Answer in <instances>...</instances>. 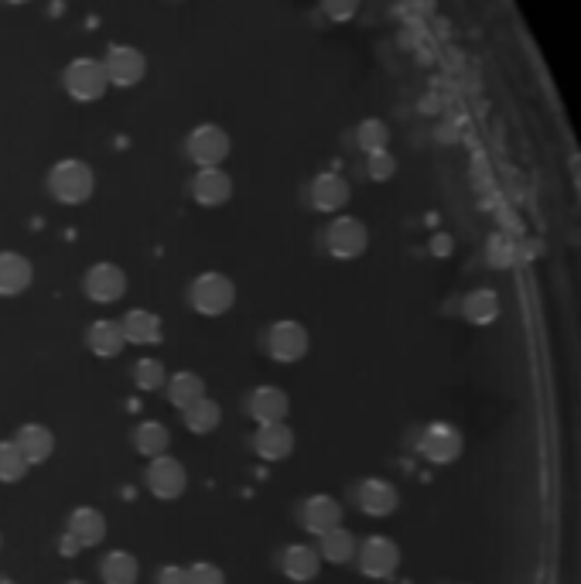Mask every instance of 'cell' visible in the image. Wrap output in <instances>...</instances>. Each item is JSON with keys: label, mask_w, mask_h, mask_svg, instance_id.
<instances>
[{"label": "cell", "mask_w": 581, "mask_h": 584, "mask_svg": "<svg viewBox=\"0 0 581 584\" xmlns=\"http://www.w3.org/2000/svg\"><path fill=\"white\" fill-rule=\"evenodd\" d=\"M134 445L140 455H148V458H161L168 455V445H171V434L161 420H144L134 427Z\"/></svg>", "instance_id": "25"}, {"label": "cell", "mask_w": 581, "mask_h": 584, "mask_svg": "<svg viewBox=\"0 0 581 584\" xmlns=\"http://www.w3.org/2000/svg\"><path fill=\"white\" fill-rule=\"evenodd\" d=\"M0 584H14V581H8V577H4V581H0Z\"/></svg>", "instance_id": "39"}, {"label": "cell", "mask_w": 581, "mask_h": 584, "mask_svg": "<svg viewBox=\"0 0 581 584\" xmlns=\"http://www.w3.org/2000/svg\"><path fill=\"white\" fill-rule=\"evenodd\" d=\"M370 247V229L353 219V216H338L328 222L325 229V250L335 257V260H356L363 257Z\"/></svg>", "instance_id": "6"}, {"label": "cell", "mask_w": 581, "mask_h": 584, "mask_svg": "<svg viewBox=\"0 0 581 584\" xmlns=\"http://www.w3.org/2000/svg\"><path fill=\"white\" fill-rule=\"evenodd\" d=\"M35 280V267L28 257L21 254H0V298H18L31 287Z\"/></svg>", "instance_id": "16"}, {"label": "cell", "mask_w": 581, "mask_h": 584, "mask_svg": "<svg viewBox=\"0 0 581 584\" xmlns=\"http://www.w3.org/2000/svg\"><path fill=\"white\" fill-rule=\"evenodd\" d=\"M82 290L96 305H114L127 295V274L117 264H96L82 277Z\"/></svg>", "instance_id": "11"}, {"label": "cell", "mask_w": 581, "mask_h": 584, "mask_svg": "<svg viewBox=\"0 0 581 584\" xmlns=\"http://www.w3.org/2000/svg\"><path fill=\"white\" fill-rule=\"evenodd\" d=\"M353 199V188L343 175H335V171H322L312 178L308 185V202L312 209L325 212V216H335V212H343Z\"/></svg>", "instance_id": "8"}, {"label": "cell", "mask_w": 581, "mask_h": 584, "mask_svg": "<svg viewBox=\"0 0 581 584\" xmlns=\"http://www.w3.org/2000/svg\"><path fill=\"white\" fill-rule=\"evenodd\" d=\"M219 420H223V410H219V404L209 400V397H203L199 404H191V407L185 410V427H188L191 434H209V430L219 427Z\"/></svg>", "instance_id": "30"}, {"label": "cell", "mask_w": 581, "mask_h": 584, "mask_svg": "<svg viewBox=\"0 0 581 584\" xmlns=\"http://www.w3.org/2000/svg\"><path fill=\"white\" fill-rule=\"evenodd\" d=\"M4 4H31V0H4Z\"/></svg>", "instance_id": "38"}, {"label": "cell", "mask_w": 581, "mask_h": 584, "mask_svg": "<svg viewBox=\"0 0 581 584\" xmlns=\"http://www.w3.org/2000/svg\"><path fill=\"white\" fill-rule=\"evenodd\" d=\"M188 584H226V574L216 564L199 561V564L188 567Z\"/></svg>", "instance_id": "35"}, {"label": "cell", "mask_w": 581, "mask_h": 584, "mask_svg": "<svg viewBox=\"0 0 581 584\" xmlns=\"http://www.w3.org/2000/svg\"><path fill=\"white\" fill-rule=\"evenodd\" d=\"M462 315L472 321V325H490L500 318V298L493 287H475L465 295L462 301Z\"/></svg>", "instance_id": "24"}, {"label": "cell", "mask_w": 581, "mask_h": 584, "mask_svg": "<svg viewBox=\"0 0 581 584\" xmlns=\"http://www.w3.org/2000/svg\"><path fill=\"white\" fill-rule=\"evenodd\" d=\"M188 301L199 315H209V318L226 315L236 301V284L226 274H216V270L199 274L196 280L188 284Z\"/></svg>", "instance_id": "3"}, {"label": "cell", "mask_w": 581, "mask_h": 584, "mask_svg": "<svg viewBox=\"0 0 581 584\" xmlns=\"http://www.w3.org/2000/svg\"><path fill=\"white\" fill-rule=\"evenodd\" d=\"M287 407H290V400H287V394H284L280 386H260V389H254V397H250V417L257 424H277V420H284L287 417Z\"/></svg>", "instance_id": "22"}, {"label": "cell", "mask_w": 581, "mask_h": 584, "mask_svg": "<svg viewBox=\"0 0 581 584\" xmlns=\"http://www.w3.org/2000/svg\"><path fill=\"white\" fill-rule=\"evenodd\" d=\"M452 250H455V239H452L449 232H439V236L431 239V254H434V257H449Z\"/></svg>", "instance_id": "37"}, {"label": "cell", "mask_w": 581, "mask_h": 584, "mask_svg": "<svg viewBox=\"0 0 581 584\" xmlns=\"http://www.w3.org/2000/svg\"><path fill=\"white\" fill-rule=\"evenodd\" d=\"M318 567H322V557H318V551L315 547H308V544H290V547H284V554H280V571L290 577V581H312L315 574H318Z\"/></svg>", "instance_id": "23"}, {"label": "cell", "mask_w": 581, "mask_h": 584, "mask_svg": "<svg viewBox=\"0 0 581 584\" xmlns=\"http://www.w3.org/2000/svg\"><path fill=\"white\" fill-rule=\"evenodd\" d=\"M28 462L21 455V448L14 442H0V482H18L24 478Z\"/></svg>", "instance_id": "31"}, {"label": "cell", "mask_w": 581, "mask_h": 584, "mask_svg": "<svg viewBox=\"0 0 581 584\" xmlns=\"http://www.w3.org/2000/svg\"><path fill=\"white\" fill-rule=\"evenodd\" d=\"M134 383L140 389H161L168 383V373L158 359H137L134 363Z\"/></svg>", "instance_id": "32"}, {"label": "cell", "mask_w": 581, "mask_h": 584, "mask_svg": "<svg viewBox=\"0 0 581 584\" xmlns=\"http://www.w3.org/2000/svg\"><path fill=\"white\" fill-rule=\"evenodd\" d=\"M356 148L363 155H373V151H386L391 148V127L380 117H370V120H360L356 127Z\"/></svg>", "instance_id": "28"}, {"label": "cell", "mask_w": 581, "mask_h": 584, "mask_svg": "<svg viewBox=\"0 0 581 584\" xmlns=\"http://www.w3.org/2000/svg\"><path fill=\"white\" fill-rule=\"evenodd\" d=\"M107 537V519L100 509H92V506H82L69 516V526L62 533V541H59V551L66 557L79 554V551H89L96 544H104Z\"/></svg>", "instance_id": "5"}, {"label": "cell", "mask_w": 581, "mask_h": 584, "mask_svg": "<svg viewBox=\"0 0 581 584\" xmlns=\"http://www.w3.org/2000/svg\"><path fill=\"white\" fill-rule=\"evenodd\" d=\"M417 452L434 462V465H449L462 455V434L452 424H427L417 437Z\"/></svg>", "instance_id": "10"}, {"label": "cell", "mask_w": 581, "mask_h": 584, "mask_svg": "<svg viewBox=\"0 0 581 584\" xmlns=\"http://www.w3.org/2000/svg\"><path fill=\"white\" fill-rule=\"evenodd\" d=\"M290 448H295V434H290V427L284 420L277 424H260L257 434H254V452L264 458V462H280L290 455Z\"/></svg>", "instance_id": "17"}, {"label": "cell", "mask_w": 581, "mask_h": 584, "mask_svg": "<svg viewBox=\"0 0 581 584\" xmlns=\"http://www.w3.org/2000/svg\"><path fill=\"white\" fill-rule=\"evenodd\" d=\"M322 14L335 24H346L360 14V0H322Z\"/></svg>", "instance_id": "34"}, {"label": "cell", "mask_w": 581, "mask_h": 584, "mask_svg": "<svg viewBox=\"0 0 581 584\" xmlns=\"http://www.w3.org/2000/svg\"><path fill=\"white\" fill-rule=\"evenodd\" d=\"M69 584H86V581H69Z\"/></svg>", "instance_id": "40"}, {"label": "cell", "mask_w": 581, "mask_h": 584, "mask_svg": "<svg viewBox=\"0 0 581 584\" xmlns=\"http://www.w3.org/2000/svg\"><path fill=\"white\" fill-rule=\"evenodd\" d=\"M318 557L332 561V564H346L356 557V537L349 529L343 526H335L328 533H322V547H318Z\"/></svg>", "instance_id": "27"}, {"label": "cell", "mask_w": 581, "mask_h": 584, "mask_svg": "<svg viewBox=\"0 0 581 584\" xmlns=\"http://www.w3.org/2000/svg\"><path fill=\"white\" fill-rule=\"evenodd\" d=\"M104 69H107L110 86L134 89L144 82V76H148V59H144V52L134 44H110L104 56Z\"/></svg>", "instance_id": "7"}, {"label": "cell", "mask_w": 581, "mask_h": 584, "mask_svg": "<svg viewBox=\"0 0 581 584\" xmlns=\"http://www.w3.org/2000/svg\"><path fill=\"white\" fill-rule=\"evenodd\" d=\"M401 567V547L386 537H370L360 547V571L373 581H386L394 577V571Z\"/></svg>", "instance_id": "12"}, {"label": "cell", "mask_w": 581, "mask_h": 584, "mask_svg": "<svg viewBox=\"0 0 581 584\" xmlns=\"http://www.w3.org/2000/svg\"><path fill=\"white\" fill-rule=\"evenodd\" d=\"M62 86L76 103H96L107 96L110 79L100 59H72L62 72Z\"/></svg>", "instance_id": "4"}, {"label": "cell", "mask_w": 581, "mask_h": 584, "mask_svg": "<svg viewBox=\"0 0 581 584\" xmlns=\"http://www.w3.org/2000/svg\"><path fill=\"white\" fill-rule=\"evenodd\" d=\"M158 584H188V571H185V567L168 564V567H161V571H158Z\"/></svg>", "instance_id": "36"}, {"label": "cell", "mask_w": 581, "mask_h": 584, "mask_svg": "<svg viewBox=\"0 0 581 584\" xmlns=\"http://www.w3.org/2000/svg\"><path fill=\"white\" fill-rule=\"evenodd\" d=\"M308 353V331L298 321H274L267 328V356L274 363H298Z\"/></svg>", "instance_id": "9"}, {"label": "cell", "mask_w": 581, "mask_h": 584, "mask_svg": "<svg viewBox=\"0 0 581 584\" xmlns=\"http://www.w3.org/2000/svg\"><path fill=\"white\" fill-rule=\"evenodd\" d=\"M92 191H96V175L79 158H66L48 171V195L62 206H82L92 199Z\"/></svg>", "instance_id": "1"}, {"label": "cell", "mask_w": 581, "mask_h": 584, "mask_svg": "<svg viewBox=\"0 0 581 584\" xmlns=\"http://www.w3.org/2000/svg\"><path fill=\"white\" fill-rule=\"evenodd\" d=\"M366 171H370L373 181H391L397 175V158L391 155V148L373 151V155H366Z\"/></svg>", "instance_id": "33"}, {"label": "cell", "mask_w": 581, "mask_h": 584, "mask_svg": "<svg viewBox=\"0 0 581 584\" xmlns=\"http://www.w3.org/2000/svg\"><path fill=\"white\" fill-rule=\"evenodd\" d=\"M356 506L366 513V516H391L394 509H397V503H401V496H397V489L386 478H363L360 485H356Z\"/></svg>", "instance_id": "15"}, {"label": "cell", "mask_w": 581, "mask_h": 584, "mask_svg": "<svg viewBox=\"0 0 581 584\" xmlns=\"http://www.w3.org/2000/svg\"><path fill=\"white\" fill-rule=\"evenodd\" d=\"M120 328H124V338L134 346H158L161 343V318L155 311L134 308V311H127Z\"/></svg>", "instance_id": "21"}, {"label": "cell", "mask_w": 581, "mask_h": 584, "mask_svg": "<svg viewBox=\"0 0 581 584\" xmlns=\"http://www.w3.org/2000/svg\"><path fill=\"white\" fill-rule=\"evenodd\" d=\"M185 485H188V475H185L181 462H175L171 455H161V458L151 462V468H148V489L158 499H165V503L178 499L185 493Z\"/></svg>", "instance_id": "14"}, {"label": "cell", "mask_w": 581, "mask_h": 584, "mask_svg": "<svg viewBox=\"0 0 581 584\" xmlns=\"http://www.w3.org/2000/svg\"><path fill=\"white\" fill-rule=\"evenodd\" d=\"M206 397V386L196 373H175L168 379V404L178 407L181 414L191 407V404H199Z\"/></svg>", "instance_id": "26"}, {"label": "cell", "mask_w": 581, "mask_h": 584, "mask_svg": "<svg viewBox=\"0 0 581 584\" xmlns=\"http://www.w3.org/2000/svg\"><path fill=\"white\" fill-rule=\"evenodd\" d=\"M188 191L199 206L216 209V206H226L233 199V178L223 168H199L188 181Z\"/></svg>", "instance_id": "13"}, {"label": "cell", "mask_w": 581, "mask_h": 584, "mask_svg": "<svg viewBox=\"0 0 581 584\" xmlns=\"http://www.w3.org/2000/svg\"><path fill=\"white\" fill-rule=\"evenodd\" d=\"M302 523L308 533L322 537V533H328L343 523V506H338V499H332V496H312L302 506Z\"/></svg>", "instance_id": "19"}, {"label": "cell", "mask_w": 581, "mask_h": 584, "mask_svg": "<svg viewBox=\"0 0 581 584\" xmlns=\"http://www.w3.org/2000/svg\"><path fill=\"white\" fill-rule=\"evenodd\" d=\"M137 557L127 554V551H110L100 564V574L107 584H134L137 581Z\"/></svg>", "instance_id": "29"}, {"label": "cell", "mask_w": 581, "mask_h": 584, "mask_svg": "<svg viewBox=\"0 0 581 584\" xmlns=\"http://www.w3.org/2000/svg\"><path fill=\"white\" fill-rule=\"evenodd\" d=\"M14 445L21 448L28 465H41V462L52 458V452H56V434L48 427H41V424H24L18 430V437H14Z\"/></svg>", "instance_id": "20"}, {"label": "cell", "mask_w": 581, "mask_h": 584, "mask_svg": "<svg viewBox=\"0 0 581 584\" xmlns=\"http://www.w3.org/2000/svg\"><path fill=\"white\" fill-rule=\"evenodd\" d=\"M229 151H233L229 130L219 123H199L185 137V155L196 168H223Z\"/></svg>", "instance_id": "2"}, {"label": "cell", "mask_w": 581, "mask_h": 584, "mask_svg": "<svg viewBox=\"0 0 581 584\" xmlns=\"http://www.w3.org/2000/svg\"><path fill=\"white\" fill-rule=\"evenodd\" d=\"M86 346H89L92 356H100V359H114V356H120L124 346H127L120 321H110V318L92 321L89 331H86Z\"/></svg>", "instance_id": "18"}]
</instances>
